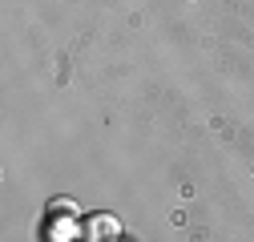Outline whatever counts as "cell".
I'll return each instance as SVG.
<instances>
[{
    "label": "cell",
    "instance_id": "6da1fadb",
    "mask_svg": "<svg viewBox=\"0 0 254 242\" xmlns=\"http://www.w3.org/2000/svg\"><path fill=\"white\" fill-rule=\"evenodd\" d=\"M113 234H117V218H113V214H97V218L85 226V238H89V242H93V238H113Z\"/></svg>",
    "mask_w": 254,
    "mask_h": 242
},
{
    "label": "cell",
    "instance_id": "7a4b0ae2",
    "mask_svg": "<svg viewBox=\"0 0 254 242\" xmlns=\"http://www.w3.org/2000/svg\"><path fill=\"white\" fill-rule=\"evenodd\" d=\"M49 210H53V214L61 210V214H73V218H81V210H77V202H69V198H53V202H49Z\"/></svg>",
    "mask_w": 254,
    "mask_h": 242
},
{
    "label": "cell",
    "instance_id": "3957f363",
    "mask_svg": "<svg viewBox=\"0 0 254 242\" xmlns=\"http://www.w3.org/2000/svg\"><path fill=\"white\" fill-rule=\"evenodd\" d=\"M49 234H53V238H61V242H69V238H73V226H65V222H61V226H53Z\"/></svg>",
    "mask_w": 254,
    "mask_h": 242
}]
</instances>
